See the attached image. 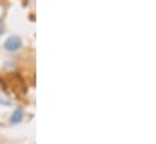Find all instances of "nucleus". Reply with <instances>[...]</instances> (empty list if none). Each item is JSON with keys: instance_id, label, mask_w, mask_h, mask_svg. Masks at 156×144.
<instances>
[{"instance_id": "f257e3e1", "label": "nucleus", "mask_w": 156, "mask_h": 144, "mask_svg": "<svg viewBox=\"0 0 156 144\" xmlns=\"http://www.w3.org/2000/svg\"><path fill=\"white\" fill-rule=\"evenodd\" d=\"M5 49L7 50V51H10V52H15V51H17V50H20L21 49V46H22V40H21V38H18V36H10L6 41H5Z\"/></svg>"}, {"instance_id": "f03ea898", "label": "nucleus", "mask_w": 156, "mask_h": 144, "mask_svg": "<svg viewBox=\"0 0 156 144\" xmlns=\"http://www.w3.org/2000/svg\"><path fill=\"white\" fill-rule=\"evenodd\" d=\"M2 32H4V28H2V26H1V24H0V35H1V34H2Z\"/></svg>"}]
</instances>
